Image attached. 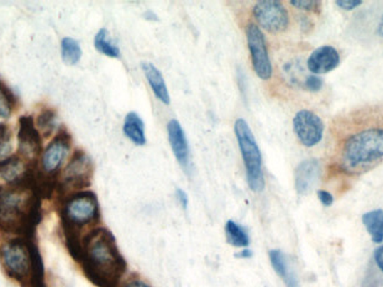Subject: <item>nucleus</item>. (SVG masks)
Returning a JSON list of instances; mask_svg holds the SVG:
<instances>
[{
  "mask_svg": "<svg viewBox=\"0 0 383 287\" xmlns=\"http://www.w3.org/2000/svg\"><path fill=\"white\" fill-rule=\"evenodd\" d=\"M323 87V80L320 79L318 75H308L305 80V88L308 90V91H312V93H318Z\"/></svg>",
  "mask_w": 383,
  "mask_h": 287,
  "instance_id": "nucleus-29",
  "label": "nucleus"
},
{
  "mask_svg": "<svg viewBox=\"0 0 383 287\" xmlns=\"http://www.w3.org/2000/svg\"><path fill=\"white\" fill-rule=\"evenodd\" d=\"M168 140L171 144L172 150L182 169L187 173L191 171V154H189V142L187 136L176 119H172L167 124Z\"/></svg>",
  "mask_w": 383,
  "mask_h": 287,
  "instance_id": "nucleus-13",
  "label": "nucleus"
},
{
  "mask_svg": "<svg viewBox=\"0 0 383 287\" xmlns=\"http://www.w3.org/2000/svg\"><path fill=\"white\" fill-rule=\"evenodd\" d=\"M99 202L95 193L90 191L78 193L66 201L63 216L68 226H87L99 218Z\"/></svg>",
  "mask_w": 383,
  "mask_h": 287,
  "instance_id": "nucleus-6",
  "label": "nucleus"
},
{
  "mask_svg": "<svg viewBox=\"0 0 383 287\" xmlns=\"http://www.w3.org/2000/svg\"><path fill=\"white\" fill-rule=\"evenodd\" d=\"M14 107V98L9 90L0 83V118L7 119L11 117Z\"/></svg>",
  "mask_w": 383,
  "mask_h": 287,
  "instance_id": "nucleus-25",
  "label": "nucleus"
},
{
  "mask_svg": "<svg viewBox=\"0 0 383 287\" xmlns=\"http://www.w3.org/2000/svg\"><path fill=\"white\" fill-rule=\"evenodd\" d=\"M335 4L337 7L343 9V11H349L357 9L363 3L361 0H337Z\"/></svg>",
  "mask_w": 383,
  "mask_h": 287,
  "instance_id": "nucleus-30",
  "label": "nucleus"
},
{
  "mask_svg": "<svg viewBox=\"0 0 383 287\" xmlns=\"http://www.w3.org/2000/svg\"><path fill=\"white\" fill-rule=\"evenodd\" d=\"M175 195L176 199L179 201L182 208H183L184 210H187V207H189V197H187V192L182 190V189H176Z\"/></svg>",
  "mask_w": 383,
  "mask_h": 287,
  "instance_id": "nucleus-32",
  "label": "nucleus"
},
{
  "mask_svg": "<svg viewBox=\"0 0 383 287\" xmlns=\"http://www.w3.org/2000/svg\"><path fill=\"white\" fill-rule=\"evenodd\" d=\"M383 160V128H367L344 140L340 152V169L347 174H360Z\"/></svg>",
  "mask_w": 383,
  "mask_h": 287,
  "instance_id": "nucleus-2",
  "label": "nucleus"
},
{
  "mask_svg": "<svg viewBox=\"0 0 383 287\" xmlns=\"http://www.w3.org/2000/svg\"><path fill=\"white\" fill-rule=\"evenodd\" d=\"M269 259H271V266L276 271V274L283 279L287 287H300L298 279L289 265L288 259L285 253L279 249H273L269 251Z\"/></svg>",
  "mask_w": 383,
  "mask_h": 287,
  "instance_id": "nucleus-18",
  "label": "nucleus"
},
{
  "mask_svg": "<svg viewBox=\"0 0 383 287\" xmlns=\"http://www.w3.org/2000/svg\"><path fill=\"white\" fill-rule=\"evenodd\" d=\"M125 287H150L149 285L146 284V283L140 281V279H135L132 282H129L128 284H126Z\"/></svg>",
  "mask_w": 383,
  "mask_h": 287,
  "instance_id": "nucleus-33",
  "label": "nucleus"
},
{
  "mask_svg": "<svg viewBox=\"0 0 383 287\" xmlns=\"http://www.w3.org/2000/svg\"><path fill=\"white\" fill-rule=\"evenodd\" d=\"M37 126L46 136L52 134L56 127V117L51 110H45L41 113L37 119Z\"/></svg>",
  "mask_w": 383,
  "mask_h": 287,
  "instance_id": "nucleus-26",
  "label": "nucleus"
},
{
  "mask_svg": "<svg viewBox=\"0 0 383 287\" xmlns=\"http://www.w3.org/2000/svg\"><path fill=\"white\" fill-rule=\"evenodd\" d=\"M236 257L238 259H250L252 257V251L250 249H243V251H239V253L236 254Z\"/></svg>",
  "mask_w": 383,
  "mask_h": 287,
  "instance_id": "nucleus-34",
  "label": "nucleus"
},
{
  "mask_svg": "<svg viewBox=\"0 0 383 287\" xmlns=\"http://www.w3.org/2000/svg\"><path fill=\"white\" fill-rule=\"evenodd\" d=\"M124 134L135 145L144 146L146 144L145 136V124L138 113L132 111L127 113L124 122Z\"/></svg>",
  "mask_w": 383,
  "mask_h": 287,
  "instance_id": "nucleus-19",
  "label": "nucleus"
},
{
  "mask_svg": "<svg viewBox=\"0 0 383 287\" xmlns=\"http://www.w3.org/2000/svg\"><path fill=\"white\" fill-rule=\"evenodd\" d=\"M226 240L230 245L236 248H246L249 246L250 238L241 224H236L234 220H229L226 224Z\"/></svg>",
  "mask_w": 383,
  "mask_h": 287,
  "instance_id": "nucleus-22",
  "label": "nucleus"
},
{
  "mask_svg": "<svg viewBox=\"0 0 383 287\" xmlns=\"http://www.w3.org/2000/svg\"><path fill=\"white\" fill-rule=\"evenodd\" d=\"M360 287H383V245L373 251Z\"/></svg>",
  "mask_w": 383,
  "mask_h": 287,
  "instance_id": "nucleus-17",
  "label": "nucleus"
},
{
  "mask_svg": "<svg viewBox=\"0 0 383 287\" xmlns=\"http://www.w3.org/2000/svg\"><path fill=\"white\" fill-rule=\"evenodd\" d=\"M80 257L90 278L100 287H116L126 271L116 239L107 229L93 230L80 247Z\"/></svg>",
  "mask_w": 383,
  "mask_h": 287,
  "instance_id": "nucleus-1",
  "label": "nucleus"
},
{
  "mask_svg": "<svg viewBox=\"0 0 383 287\" xmlns=\"http://www.w3.org/2000/svg\"><path fill=\"white\" fill-rule=\"evenodd\" d=\"M61 56L64 63L75 66L82 58V48L78 41L71 37H64L61 42Z\"/></svg>",
  "mask_w": 383,
  "mask_h": 287,
  "instance_id": "nucleus-24",
  "label": "nucleus"
},
{
  "mask_svg": "<svg viewBox=\"0 0 383 287\" xmlns=\"http://www.w3.org/2000/svg\"><path fill=\"white\" fill-rule=\"evenodd\" d=\"M142 70L144 72L145 77L147 79L152 93L156 95L160 103L164 105L171 103V95L168 93L167 85L164 80L163 74L150 62H142Z\"/></svg>",
  "mask_w": 383,
  "mask_h": 287,
  "instance_id": "nucleus-16",
  "label": "nucleus"
},
{
  "mask_svg": "<svg viewBox=\"0 0 383 287\" xmlns=\"http://www.w3.org/2000/svg\"><path fill=\"white\" fill-rule=\"evenodd\" d=\"M95 46L98 52L111 58H120V48L110 40V35L105 28H101L95 36Z\"/></svg>",
  "mask_w": 383,
  "mask_h": 287,
  "instance_id": "nucleus-23",
  "label": "nucleus"
},
{
  "mask_svg": "<svg viewBox=\"0 0 383 287\" xmlns=\"http://www.w3.org/2000/svg\"><path fill=\"white\" fill-rule=\"evenodd\" d=\"M290 5L300 11H316L320 9V3L318 0H292Z\"/></svg>",
  "mask_w": 383,
  "mask_h": 287,
  "instance_id": "nucleus-28",
  "label": "nucleus"
},
{
  "mask_svg": "<svg viewBox=\"0 0 383 287\" xmlns=\"http://www.w3.org/2000/svg\"><path fill=\"white\" fill-rule=\"evenodd\" d=\"M19 153L27 160H33L40 153V135L35 130L32 119L25 118L21 120L19 132Z\"/></svg>",
  "mask_w": 383,
  "mask_h": 287,
  "instance_id": "nucleus-15",
  "label": "nucleus"
},
{
  "mask_svg": "<svg viewBox=\"0 0 383 287\" xmlns=\"http://www.w3.org/2000/svg\"><path fill=\"white\" fill-rule=\"evenodd\" d=\"M339 52L331 45H323L313 51L308 60V68L314 75L333 71L340 66Z\"/></svg>",
  "mask_w": 383,
  "mask_h": 287,
  "instance_id": "nucleus-14",
  "label": "nucleus"
},
{
  "mask_svg": "<svg viewBox=\"0 0 383 287\" xmlns=\"http://www.w3.org/2000/svg\"><path fill=\"white\" fill-rule=\"evenodd\" d=\"M322 175V165L318 158L300 162L295 171V189L300 195H306L316 187Z\"/></svg>",
  "mask_w": 383,
  "mask_h": 287,
  "instance_id": "nucleus-12",
  "label": "nucleus"
},
{
  "mask_svg": "<svg viewBox=\"0 0 383 287\" xmlns=\"http://www.w3.org/2000/svg\"><path fill=\"white\" fill-rule=\"evenodd\" d=\"M234 132L239 142L244 167L247 173V182L250 190L253 192H263L265 189V177L263 172V157L255 135L250 130L249 125L244 119H236Z\"/></svg>",
  "mask_w": 383,
  "mask_h": 287,
  "instance_id": "nucleus-4",
  "label": "nucleus"
},
{
  "mask_svg": "<svg viewBox=\"0 0 383 287\" xmlns=\"http://www.w3.org/2000/svg\"><path fill=\"white\" fill-rule=\"evenodd\" d=\"M71 138L66 132H61L50 145L45 148L42 156V169L48 174H56V172L63 165L70 153Z\"/></svg>",
  "mask_w": 383,
  "mask_h": 287,
  "instance_id": "nucleus-11",
  "label": "nucleus"
},
{
  "mask_svg": "<svg viewBox=\"0 0 383 287\" xmlns=\"http://www.w3.org/2000/svg\"><path fill=\"white\" fill-rule=\"evenodd\" d=\"M260 27L269 33H281L289 25V15L285 6L278 0H261L252 11Z\"/></svg>",
  "mask_w": 383,
  "mask_h": 287,
  "instance_id": "nucleus-7",
  "label": "nucleus"
},
{
  "mask_svg": "<svg viewBox=\"0 0 383 287\" xmlns=\"http://www.w3.org/2000/svg\"><path fill=\"white\" fill-rule=\"evenodd\" d=\"M25 171V164L16 156L4 158L0 161V179L6 182H17L24 177Z\"/></svg>",
  "mask_w": 383,
  "mask_h": 287,
  "instance_id": "nucleus-21",
  "label": "nucleus"
},
{
  "mask_svg": "<svg viewBox=\"0 0 383 287\" xmlns=\"http://www.w3.org/2000/svg\"><path fill=\"white\" fill-rule=\"evenodd\" d=\"M362 222L364 224L367 234L370 235L373 243H383V209H375L369 211L362 216Z\"/></svg>",
  "mask_w": 383,
  "mask_h": 287,
  "instance_id": "nucleus-20",
  "label": "nucleus"
},
{
  "mask_svg": "<svg viewBox=\"0 0 383 287\" xmlns=\"http://www.w3.org/2000/svg\"><path fill=\"white\" fill-rule=\"evenodd\" d=\"M377 34L383 38V15L379 19L378 25H377Z\"/></svg>",
  "mask_w": 383,
  "mask_h": 287,
  "instance_id": "nucleus-35",
  "label": "nucleus"
},
{
  "mask_svg": "<svg viewBox=\"0 0 383 287\" xmlns=\"http://www.w3.org/2000/svg\"><path fill=\"white\" fill-rule=\"evenodd\" d=\"M92 166L91 160L83 152H78L64 169L62 175V185L66 189H82L90 185L91 181Z\"/></svg>",
  "mask_w": 383,
  "mask_h": 287,
  "instance_id": "nucleus-10",
  "label": "nucleus"
},
{
  "mask_svg": "<svg viewBox=\"0 0 383 287\" xmlns=\"http://www.w3.org/2000/svg\"><path fill=\"white\" fill-rule=\"evenodd\" d=\"M32 195L25 189L0 187V228L19 231L28 224L34 212Z\"/></svg>",
  "mask_w": 383,
  "mask_h": 287,
  "instance_id": "nucleus-3",
  "label": "nucleus"
},
{
  "mask_svg": "<svg viewBox=\"0 0 383 287\" xmlns=\"http://www.w3.org/2000/svg\"><path fill=\"white\" fill-rule=\"evenodd\" d=\"M145 16L147 17L146 19H152V21L157 19V16L152 11H147V13L145 14Z\"/></svg>",
  "mask_w": 383,
  "mask_h": 287,
  "instance_id": "nucleus-36",
  "label": "nucleus"
},
{
  "mask_svg": "<svg viewBox=\"0 0 383 287\" xmlns=\"http://www.w3.org/2000/svg\"><path fill=\"white\" fill-rule=\"evenodd\" d=\"M0 261L9 275L16 279L27 278L34 268L31 248L17 240L0 246Z\"/></svg>",
  "mask_w": 383,
  "mask_h": 287,
  "instance_id": "nucleus-5",
  "label": "nucleus"
},
{
  "mask_svg": "<svg viewBox=\"0 0 383 287\" xmlns=\"http://www.w3.org/2000/svg\"><path fill=\"white\" fill-rule=\"evenodd\" d=\"M11 132L9 127L6 125L0 124V160L7 158L11 154Z\"/></svg>",
  "mask_w": 383,
  "mask_h": 287,
  "instance_id": "nucleus-27",
  "label": "nucleus"
},
{
  "mask_svg": "<svg viewBox=\"0 0 383 287\" xmlns=\"http://www.w3.org/2000/svg\"><path fill=\"white\" fill-rule=\"evenodd\" d=\"M295 135L306 147L318 145L324 136V122L315 113L303 109L295 115L293 120Z\"/></svg>",
  "mask_w": 383,
  "mask_h": 287,
  "instance_id": "nucleus-9",
  "label": "nucleus"
},
{
  "mask_svg": "<svg viewBox=\"0 0 383 287\" xmlns=\"http://www.w3.org/2000/svg\"><path fill=\"white\" fill-rule=\"evenodd\" d=\"M248 46L251 56L252 66L259 79L269 80L273 75V66L268 54L266 38L261 29L255 24H249L246 29Z\"/></svg>",
  "mask_w": 383,
  "mask_h": 287,
  "instance_id": "nucleus-8",
  "label": "nucleus"
},
{
  "mask_svg": "<svg viewBox=\"0 0 383 287\" xmlns=\"http://www.w3.org/2000/svg\"><path fill=\"white\" fill-rule=\"evenodd\" d=\"M318 198L324 207L333 206L334 197L333 194H331V193L328 192V191L318 190Z\"/></svg>",
  "mask_w": 383,
  "mask_h": 287,
  "instance_id": "nucleus-31",
  "label": "nucleus"
}]
</instances>
